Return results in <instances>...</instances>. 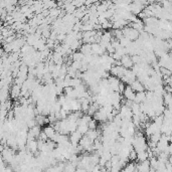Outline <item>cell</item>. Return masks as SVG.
<instances>
[{
  "instance_id": "cell-2",
  "label": "cell",
  "mask_w": 172,
  "mask_h": 172,
  "mask_svg": "<svg viewBox=\"0 0 172 172\" xmlns=\"http://www.w3.org/2000/svg\"><path fill=\"white\" fill-rule=\"evenodd\" d=\"M83 134H81L79 131H76V132H73L71 134V137H69V141H71L72 145L73 146H77L80 144V141L82 140V138H83Z\"/></svg>"
},
{
  "instance_id": "cell-14",
  "label": "cell",
  "mask_w": 172,
  "mask_h": 172,
  "mask_svg": "<svg viewBox=\"0 0 172 172\" xmlns=\"http://www.w3.org/2000/svg\"><path fill=\"white\" fill-rule=\"evenodd\" d=\"M169 154H170V156H172V143L169 144Z\"/></svg>"
},
{
  "instance_id": "cell-13",
  "label": "cell",
  "mask_w": 172,
  "mask_h": 172,
  "mask_svg": "<svg viewBox=\"0 0 172 172\" xmlns=\"http://www.w3.org/2000/svg\"><path fill=\"white\" fill-rule=\"evenodd\" d=\"M129 160L131 161V162H134L135 160H137V152L136 151H135L134 149L131 151V153H130V155H129Z\"/></svg>"
},
{
  "instance_id": "cell-9",
  "label": "cell",
  "mask_w": 172,
  "mask_h": 172,
  "mask_svg": "<svg viewBox=\"0 0 172 172\" xmlns=\"http://www.w3.org/2000/svg\"><path fill=\"white\" fill-rule=\"evenodd\" d=\"M149 160V154L147 151H142V152L137 153V162H144Z\"/></svg>"
},
{
  "instance_id": "cell-10",
  "label": "cell",
  "mask_w": 172,
  "mask_h": 172,
  "mask_svg": "<svg viewBox=\"0 0 172 172\" xmlns=\"http://www.w3.org/2000/svg\"><path fill=\"white\" fill-rule=\"evenodd\" d=\"M135 103L137 104H142L146 102V92H141V93H136V98H135Z\"/></svg>"
},
{
  "instance_id": "cell-7",
  "label": "cell",
  "mask_w": 172,
  "mask_h": 172,
  "mask_svg": "<svg viewBox=\"0 0 172 172\" xmlns=\"http://www.w3.org/2000/svg\"><path fill=\"white\" fill-rule=\"evenodd\" d=\"M80 51L85 56L86 55H93V52H92V44H90V43H84V44H82V46L80 48Z\"/></svg>"
},
{
  "instance_id": "cell-12",
  "label": "cell",
  "mask_w": 172,
  "mask_h": 172,
  "mask_svg": "<svg viewBox=\"0 0 172 172\" xmlns=\"http://www.w3.org/2000/svg\"><path fill=\"white\" fill-rule=\"evenodd\" d=\"M89 127L88 125H80L79 127H77V131L81 133V134H83V135H86L88 132H89Z\"/></svg>"
},
{
  "instance_id": "cell-8",
  "label": "cell",
  "mask_w": 172,
  "mask_h": 172,
  "mask_svg": "<svg viewBox=\"0 0 172 172\" xmlns=\"http://www.w3.org/2000/svg\"><path fill=\"white\" fill-rule=\"evenodd\" d=\"M43 132L46 134V136L48 137V139L50 140H51L52 138H54V136L55 135V130L54 127H51V126H46V127H44L43 128Z\"/></svg>"
},
{
  "instance_id": "cell-4",
  "label": "cell",
  "mask_w": 172,
  "mask_h": 172,
  "mask_svg": "<svg viewBox=\"0 0 172 172\" xmlns=\"http://www.w3.org/2000/svg\"><path fill=\"white\" fill-rule=\"evenodd\" d=\"M123 96L126 100H129V101H135V98H136V93H135L132 88L130 87V86H126V89L124 93H123Z\"/></svg>"
},
{
  "instance_id": "cell-6",
  "label": "cell",
  "mask_w": 172,
  "mask_h": 172,
  "mask_svg": "<svg viewBox=\"0 0 172 172\" xmlns=\"http://www.w3.org/2000/svg\"><path fill=\"white\" fill-rule=\"evenodd\" d=\"M130 87L132 88V90L135 92V93H141V92H144L145 90V87L143 86V84L141 82H139L138 80L134 81L132 84L130 85Z\"/></svg>"
},
{
  "instance_id": "cell-3",
  "label": "cell",
  "mask_w": 172,
  "mask_h": 172,
  "mask_svg": "<svg viewBox=\"0 0 172 172\" xmlns=\"http://www.w3.org/2000/svg\"><path fill=\"white\" fill-rule=\"evenodd\" d=\"M121 64H122V67H124L127 69L132 68L133 65H134V63L132 60V56H130L129 55H124L121 59Z\"/></svg>"
},
{
  "instance_id": "cell-1",
  "label": "cell",
  "mask_w": 172,
  "mask_h": 172,
  "mask_svg": "<svg viewBox=\"0 0 172 172\" xmlns=\"http://www.w3.org/2000/svg\"><path fill=\"white\" fill-rule=\"evenodd\" d=\"M122 31H123V34H124V36L125 37H127V38H129L131 42H132V40H137L138 38H139V36H140V33H139V32L136 30V29H134V28H132V27H125V28H123L122 29Z\"/></svg>"
},
{
  "instance_id": "cell-11",
  "label": "cell",
  "mask_w": 172,
  "mask_h": 172,
  "mask_svg": "<svg viewBox=\"0 0 172 172\" xmlns=\"http://www.w3.org/2000/svg\"><path fill=\"white\" fill-rule=\"evenodd\" d=\"M88 127L90 130H97L98 129V121L95 120V119H92V120L89 122Z\"/></svg>"
},
{
  "instance_id": "cell-5",
  "label": "cell",
  "mask_w": 172,
  "mask_h": 172,
  "mask_svg": "<svg viewBox=\"0 0 172 172\" xmlns=\"http://www.w3.org/2000/svg\"><path fill=\"white\" fill-rule=\"evenodd\" d=\"M10 96L12 99H19L21 96V87L18 85H13L10 89Z\"/></svg>"
}]
</instances>
